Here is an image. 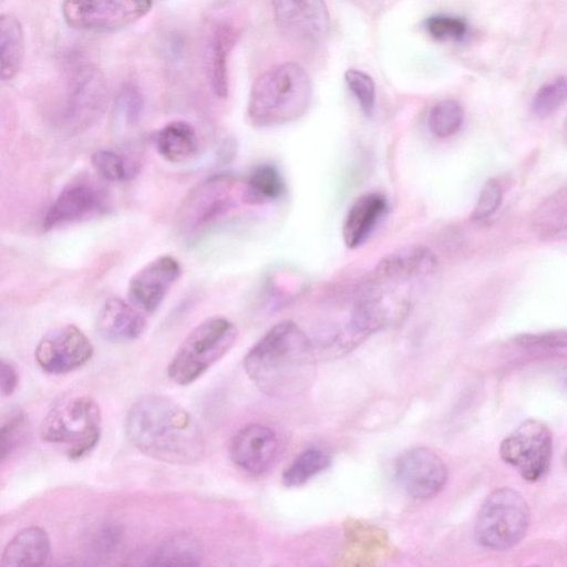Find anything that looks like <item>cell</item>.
Masks as SVG:
<instances>
[{"instance_id":"7402d4cb","label":"cell","mask_w":567,"mask_h":567,"mask_svg":"<svg viewBox=\"0 0 567 567\" xmlns=\"http://www.w3.org/2000/svg\"><path fill=\"white\" fill-rule=\"evenodd\" d=\"M236 31L229 23H218L208 39L207 65L214 94L220 99L228 95L227 60L235 43Z\"/></svg>"},{"instance_id":"603a6c76","label":"cell","mask_w":567,"mask_h":567,"mask_svg":"<svg viewBox=\"0 0 567 567\" xmlns=\"http://www.w3.org/2000/svg\"><path fill=\"white\" fill-rule=\"evenodd\" d=\"M286 182L272 164L255 166L241 184V203L249 206L270 204L286 193Z\"/></svg>"},{"instance_id":"e0dca14e","label":"cell","mask_w":567,"mask_h":567,"mask_svg":"<svg viewBox=\"0 0 567 567\" xmlns=\"http://www.w3.org/2000/svg\"><path fill=\"white\" fill-rule=\"evenodd\" d=\"M437 259L426 246H403L382 258L374 269V278L381 284H403L424 279L435 272Z\"/></svg>"},{"instance_id":"30bf717a","label":"cell","mask_w":567,"mask_h":567,"mask_svg":"<svg viewBox=\"0 0 567 567\" xmlns=\"http://www.w3.org/2000/svg\"><path fill=\"white\" fill-rule=\"evenodd\" d=\"M179 260L159 255L141 267L130 279L127 299L143 313H154L182 275Z\"/></svg>"},{"instance_id":"5bb4252c","label":"cell","mask_w":567,"mask_h":567,"mask_svg":"<svg viewBox=\"0 0 567 567\" xmlns=\"http://www.w3.org/2000/svg\"><path fill=\"white\" fill-rule=\"evenodd\" d=\"M110 208L106 189L92 182H76L64 188L47 212L43 229L79 220L89 216L101 215Z\"/></svg>"},{"instance_id":"d590c367","label":"cell","mask_w":567,"mask_h":567,"mask_svg":"<svg viewBox=\"0 0 567 567\" xmlns=\"http://www.w3.org/2000/svg\"><path fill=\"white\" fill-rule=\"evenodd\" d=\"M19 374L16 367L7 359L0 357V392L11 395L18 388Z\"/></svg>"},{"instance_id":"2e32d148","label":"cell","mask_w":567,"mask_h":567,"mask_svg":"<svg viewBox=\"0 0 567 567\" xmlns=\"http://www.w3.org/2000/svg\"><path fill=\"white\" fill-rule=\"evenodd\" d=\"M107 91L102 73L92 65L75 71L68 86L65 117L75 124L95 120L106 105Z\"/></svg>"},{"instance_id":"484cf974","label":"cell","mask_w":567,"mask_h":567,"mask_svg":"<svg viewBox=\"0 0 567 567\" xmlns=\"http://www.w3.org/2000/svg\"><path fill=\"white\" fill-rule=\"evenodd\" d=\"M204 556L203 546L194 535L182 532L165 539L157 548L153 565L156 566H195Z\"/></svg>"},{"instance_id":"ba28073f","label":"cell","mask_w":567,"mask_h":567,"mask_svg":"<svg viewBox=\"0 0 567 567\" xmlns=\"http://www.w3.org/2000/svg\"><path fill=\"white\" fill-rule=\"evenodd\" d=\"M551 453V432L545 423L535 419L519 424L499 446L503 461L515 467L528 482H536L547 473Z\"/></svg>"},{"instance_id":"ffe728a7","label":"cell","mask_w":567,"mask_h":567,"mask_svg":"<svg viewBox=\"0 0 567 567\" xmlns=\"http://www.w3.org/2000/svg\"><path fill=\"white\" fill-rule=\"evenodd\" d=\"M386 210V199L379 193L359 197L350 207L342 227L344 244L355 248L363 244Z\"/></svg>"},{"instance_id":"d4e9b609","label":"cell","mask_w":567,"mask_h":567,"mask_svg":"<svg viewBox=\"0 0 567 567\" xmlns=\"http://www.w3.org/2000/svg\"><path fill=\"white\" fill-rule=\"evenodd\" d=\"M532 229L543 240H557L566 237V187L556 190L535 209L532 215Z\"/></svg>"},{"instance_id":"9a60e30c","label":"cell","mask_w":567,"mask_h":567,"mask_svg":"<svg viewBox=\"0 0 567 567\" xmlns=\"http://www.w3.org/2000/svg\"><path fill=\"white\" fill-rule=\"evenodd\" d=\"M278 29L301 40H319L327 35L330 17L323 0H271Z\"/></svg>"},{"instance_id":"d6a6232c","label":"cell","mask_w":567,"mask_h":567,"mask_svg":"<svg viewBox=\"0 0 567 567\" xmlns=\"http://www.w3.org/2000/svg\"><path fill=\"white\" fill-rule=\"evenodd\" d=\"M425 29L436 40H461L466 34L467 24L461 18L437 14L425 20Z\"/></svg>"},{"instance_id":"83f0119b","label":"cell","mask_w":567,"mask_h":567,"mask_svg":"<svg viewBox=\"0 0 567 567\" xmlns=\"http://www.w3.org/2000/svg\"><path fill=\"white\" fill-rule=\"evenodd\" d=\"M97 175L112 183H126L136 177L140 166L133 158L112 150H99L91 156Z\"/></svg>"},{"instance_id":"4fadbf2b","label":"cell","mask_w":567,"mask_h":567,"mask_svg":"<svg viewBox=\"0 0 567 567\" xmlns=\"http://www.w3.org/2000/svg\"><path fill=\"white\" fill-rule=\"evenodd\" d=\"M229 451L238 468L259 476L277 464L281 443L274 429L265 424L251 423L240 427L234 434Z\"/></svg>"},{"instance_id":"9c48e42d","label":"cell","mask_w":567,"mask_h":567,"mask_svg":"<svg viewBox=\"0 0 567 567\" xmlns=\"http://www.w3.org/2000/svg\"><path fill=\"white\" fill-rule=\"evenodd\" d=\"M152 8V0H64L62 16L74 29L110 32L128 27Z\"/></svg>"},{"instance_id":"8992f818","label":"cell","mask_w":567,"mask_h":567,"mask_svg":"<svg viewBox=\"0 0 567 567\" xmlns=\"http://www.w3.org/2000/svg\"><path fill=\"white\" fill-rule=\"evenodd\" d=\"M241 184L230 174H217L197 183L181 202L176 225L186 238L198 236L241 202Z\"/></svg>"},{"instance_id":"5b68a950","label":"cell","mask_w":567,"mask_h":567,"mask_svg":"<svg viewBox=\"0 0 567 567\" xmlns=\"http://www.w3.org/2000/svg\"><path fill=\"white\" fill-rule=\"evenodd\" d=\"M101 409L90 396L72 398L53 408L42 421L41 439L64 445L70 458H81L100 441Z\"/></svg>"},{"instance_id":"d6986e66","label":"cell","mask_w":567,"mask_h":567,"mask_svg":"<svg viewBox=\"0 0 567 567\" xmlns=\"http://www.w3.org/2000/svg\"><path fill=\"white\" fill-rule=\"evenodd\" d=\"M50 547V538L43 528L39 526L23 528L4 547L0 557V566H41L49 557Z\"/></svg>"},{"instance_id":"7c38bea8","label":"cell","mask_w":567,"mask_h":567,"mask_svg":"<svg viewBox=\"0 0 567 567\" xmlns=\"http://www.w3.org/2000/svg\"><path fill=\"white\" fill-rule=\"evenodd\" d=\"M447 467L444 461L427 447L405 451L395 464V477L413 498L426 499L437 495L446 484Z\"/></svg>"},{"instance_id":"6da1fadb","label":"cell","mask_w":567,"mask_h":567,"mask_svg":"<svg viewBox=\"0 0 567 567\" xmlns=\"http://www.w3.org/2000/svg\"><path fill=\"white\" fill-rule=\"evenodd\" d=\"M130 442L161 462L190 465L205 454V440L193 415L162 394H145L130 408L125 420Z\"/></svg>"},{"instance_id":"44dd1931","label":"cell","mask_w":567,"mask_h":567,"mask_svg":"<svg viewBox=\"0 0 567 567\" xmlns=\"http://www.w3.org/2000/svg\"><path fill=\"white\" fill-rule=\"evenodd\" d=\"M157 154L166 162L182 164L190 161L198 151L195 127L187 121L175 120L162 126L154 135Z\"/></svg>"},{"instance_id":"836d02e7","label":"cell","mask_w":567,"mask_h":567,"mask_svg":"<svg viewBox=\"0 0 567 567\" xmlns=\"http://www.w3.org/2000/svg\"><path fill=\"white\" fill-rule=\"evenodd\" d=\"M27 420L17 413L0 423V463L24 440Z\"/></svg>"},{"instance_id":"277c9868","label":"cell","mask_w":567,"mask_h":567,"mask_svg":"<svg viewBox=\"0 0 567 567\" xmlns=\"http://www.w3.org/2000/svg\"><path fill=\"white\" fill-rule=\"evenodd\" d=\"M238 337L236 326L223 316L206 318L184 338L168 367L169 380L188 385L199 379L234 347Z\"/></svg>"},{"instance_id":"cb8c5ba5","label":"cell","mask_w":567,"mask_h":567,"mask_svg":"<svg viewBox=\"0 0 567 567\" xmlns=\"http://www.w3.org/2000/svg\"><path fill=\"white\" fill-rule=\"evenodd\" d=\"M25 53V41L19 19L0 14V80L13 79L20 71Z\"/></svg>"},{"instance_id":"8fae6325","label":"cell","mask_w":567,"mask_h":567,"mask_svg":"<svg viewBox=\"0 0 567 567\" xmlns=\"http://www.w3.org/2000/svg\"><path fill=\"white\" fill-rule=\"evenodd\" d=\"M93 354V346L84 332L66 324L47 333L38 343L35 360L47 373L63 374L85 364Z\"/></svg>"},{"instance_id":"f546056e","label":"cell","mask_w":567,"mask_h":567,"mask_svg":"<svg viewBox=\"0 0 567 567\" xmlns=\"http://www.w3.org/2000/svg\"><path fill=\"white\" fill-rule=\"evenodd\" d=\"M143 95L132 84L121 89L113 105V122L116 128H131L135 126L143 112Z\"/></svg>"},{"instance_id":"4316f807","label":"cell","mask_w":567,"mask_h":567,"mask_svg":"<svg viewBox=\"0 0 567 567\" xmlns=\"http://www.w3.org/2000/svg\"><path fill=\"white\" fill-rule=\"evenodd\" d=\"M330 455L318 447H309L300 452L282 472V483L287 487L306 484L330 466Z\"/></svg>"},{"instance_id":"3957f363","label":"cell","mask_w":567,"mask_h":567,"mask_svg":"<svg viewBox=\"0 0 567 567\" xmlns=\"http://www.w3.org/2000/svg\"><path fill=\"white\" fill-rule=\"evenodd\" d=\"M312 84L306 70L284 62L261 73L252 83L247 118L257 127L290 123L301 117L311 103Z\"/></svg>"},{"instance_id":"f1b7e54d","label":"cell","mask_w":567,"mask_h":567,"mask_svg":"<svg viewBox=\"0 0 567 567\" xmlns=\"http://www.w3.org/2000/svg\"><path fill=\"white\" fill-rule=\"evenodd\" d=\"M463 121L464 111L462 105L454 100H443L431 109L427 125L433 135L446 138L460 131Z\"/></svg>"},{"instance_id":"52a82bcc","label":"cell","mask_w":567,"mask_h":567,"mask_svg":"<svg viewBox=\"0 0 567 567\" xmlns=\"http://www.w3.org/2000/svg\"><path fill=\"white\" fill-rule=\"evenodd\" d=\"M529 525V508L516 491H493L482 504L475 524V539L485 548L508 549L519 543Z\"/></svg>"},{"instance_id":"e575fe53","label":"cell","mask_w":567,"mask_h":567,"mask_svg":"<svg viewBox=\"0 0 567 567\" xmlns=\"http://www.w3.org/2000/svg\"><path fill=\"white\" fill-rule=\"evenodd\" d=\"M502 200L503 190L499 183L494 178L486 181L474 206L472 219L480 221L489 218L498 209Z\"/></svg>"},{"instance_id":"7a4b0ae2","label":"cell","mask_w":567,"mask_h":567,"mask_svg":"<svg viewBox=\"0 0 567 567\" xmlns=\"http://www.w3.org/2000/svg\"><path fill=\"white\" fill-rule=\"evenodd\" d=\"M313 354L310 337L297 322L286 319L262 334L244 357L243 365L262 393L292 399Z\"/></svg>"},{"instance_id":"1f68e13d","label":"cell","mask_w":567,"mask_h":567,"mask_svg":"<svg viewBox=\"0 0 567 567\" xmlns=\"http://www.w3.org/2000/svg\"><path fill=\"white\" fill-rule=\"evenodd\" d=\"M344 80L362 112L370 115L375 105V85L372 78L365 72L351 69L344 73Z\"/></svg>"},{"instance_id":"4dcf8cb0","label":"cell","mask_w":567,"mask_h":567,"mask_svg":"<svg viewBox=\"0 0 567 567\" xmlns=\"http://www.w3.org/2000/svg\"><path fill=\"white\" fill-rule=\"evenodd\" d=\"M567 83L564 75L542 85L532 101V112L539 118H545L556 112L565 102Z\"/></svg>"},{"instance_id":"ac0fdd59","label":"cell","mask_w":567,"mask_h":567,"mask_svg":"<svg viewBox=\"0 0 567 567\" xmlns=\"http://www.w3.org/2000/svg\"><path fill=\"white\" fill-rule=\"evenodd\" d=\"M146 326L143 312L118 297L107 299L96 319L99 334L110 342L136 340L144 333Z\"/></svg>"}]
</instances>
